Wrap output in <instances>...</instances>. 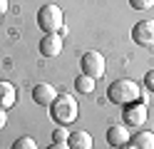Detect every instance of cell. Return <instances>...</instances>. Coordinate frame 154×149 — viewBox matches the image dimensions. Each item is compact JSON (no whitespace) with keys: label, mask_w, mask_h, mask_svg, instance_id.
<instances>
[{"label":"cell","mask_w":154,"mask_h":149,"mask_svg":"<svg viewBox=\"0 0 154 149\" xmlns=\"http://www.w3.org/2000/svg\"><path fill=\"white\" fill-rule=\"evenodd\" d=\"M119 149H134V147H132V142H127V144H124V147H119Z\"/></svg>","instance_id":"cell-21"},{"label":"cell","mask_w":154,"mask_h":149,"mask_svg":"<svg viewBox=\"0 0 154 149\" xmlns=\"http://www.w3.org/2000/svg\"><path fill=\"white\" fill-rule=\"evenodd\" d=\"M129 5H132L134 10H149V8L154 5V0H129Z\"/></svg>","instance_id":"cell-16"},{"label":"cell","mask_w":154,"mask_h":149,"mask_svg":"<svg viewBox=\"0 0 154 149\" xmlns=\"http://www.w3.org/2000/svg\"><path fill=\"white\" fill-rule=\"evenodd\" d=\"M144 122H147V104L132 102L124 107V124L127 127H142Z\"/></svg>","instance_id":"cell-6"},{"label":"cell","mask_w":154,"mask_h":149,"mask_svg":"<svg viewBox=\"0 0 154 149\" xmlns=\"http://www.w3.org/2000/svg\"><path fill=\"white\" fill-rule=\"evenodd\" d=\"M132 40L142 47L154 45V20H142L132 27Z\"/></svg>","instance_id":"cell-5"},{"label":"cell","mask_w":154,"mask_h":149,"mask_svg":"<svg viewBox=\"0 0 154 149\" xmlns=\"http://www.w3.org/2000/svg\"><path fill=\"white\" fill-rule=\"evenodd\" d=\"M129 139H132V134H129L127 127H109V129H107V144L114 147V149L124 147Z\"/></svg>","instance_id":"cell-10"},{"label":"cell","mask_w":154,"mask_h":149,"mask_svg":"<svg viewBox=\"0 0 154 149\" xmlns=\"http://www.w3.org/2000/svg\"><path fill=\"white\" fill-rule=\"evenodd\" d=\"M94 82H97V79H92L87 75H77L75 87H77V92H80V95H92L94 92Z\"/></svg>","instance_id":"cell-13"},{"label":"cell","mask_w":154,"mask_h":149,"mask_svg":"<svg viewBox=\"0 0 154 149\" xmlns=\"http://www.w3.org/2000/svg\"><path fill=\"white\" fill-rule=\"evenodd\" d=\"M107 97H109L112 104L127 107V104H132V102H139L142 89H139V85L134 82V79L122 77V79H114V82L107 87Z\"/></svg>","instance_id":"cell-1"},{"label":"cell","mask_w":154,"mask_h":149,"mask_svg":"<svg viewBox=\"0 0 154 149\" xmlns=\"http://www.w3.org/2000/svg\"><path fill=\"white\" fill-rule=\"evenodd\" d=\"M67 139H70V132H67L65 127H57L52 132V142H67Z\"/></svg>","instance_id":"cell-15"},{"label":"cell","mask_w":154,"mask_h":149,"mask_svg":"<svg viewBox=\"0 0 154 149\" xmlns=\"http://www.w3.org/2000/svg\"><path fill=\"white\" fill-rule=\"evenodd\" d=\"M8 13V0H0V17Z\"/></svg>","instance_id":"cell-20"},{"label":"cell","mask_w":154,"mask_h":149,"mask_svg":"<svg viewBox=\"0 0 154 149\" xmlns=\"http://www.w3.org/2000/svg\"><path fill=\"white\" fill-rule=\"evenodd\" d=\"M47 149H70V144H67V142H52Z\"/></svg>","instance_id":"cell-18"},{"label":"cell","mask_w":154,"mask_h":149,"mask_svg":"<svg viewBox=\"0 0 154 149\" xmlns=\"http://www.w3.org/2000/svg\"><path fill=\"white\" fill-rule=\"evenodd\" d=\"M55 97H57V89L50 85V82H37L35 87H32V99L40 107H50L52 102H55Z\"/></svg>","instance_id":"cell-7"},{"label":"cell","mask_w":154,"mask_h":149,"mask_svg":"<svg viewBox=\"0 0 154 149\" xmlns=\"http://www.w3.org/2000/svg\"><path fill=\"white\" fill-rule=\"evenodd\" d=\"M10 149H37V144H35L32 137H20V139H15V142H13Z\"/></svg>","instance_id":"cell-14"},{"label":"cell","mask_w":154,"mask_h":149,"mask_svg":"<svg viewBox=\"0 0 154 149\" xmlns=\"http://www.w3.org/2000/svg\"><path fill=\"white\" fill-rule=\"evenodd\" d=\"M50 117L55 119L60 127L75 122L77 117H80V107H77V99L72 95H57L55 102L50 104Z\"/></svg>","instance_id":"cell-2"},{"label":"cell","mask_w":154,"mask_h":149,"mask_svg":"<svg viewBox=\"0 0 154 149\" xmlns=\"http://www.w3.org/2000/svg\"><path fill=\"white\" fill-rule=\"evenodd\" d=\"M70 149H92V134L85 132V129H77V132H70V139H67Z\"/></svg>","instance_id":"cell-11"},{"label":"cell","mask_w":154,"mask_h":149,"mask_svg":"<svg viewBox=\"0 0 154 149\" xmlns=\"http://www.w3.org/2000/svg\"><path fill=\"white\" fill-rule=\"evenodd\" d=\"M5 124H8V112L0 109V129H5Z\"/></svg>","instance_id":"cell-19"},{"label":"cell","mask_w":154,"mask_h":149,"mask_svg":"<svg viewBox=\"0 0 154 149\" xmlns=\"http://www.w3.org/2000/svg\"><path fill=\"white\" fill-rule=\"evenodd\" d=\"M132 147L134 149H154V132H139L132 134Z\"/></svg>","instance_id":"cell-12"},{"label":"cell","mask_w":154,"mask_h":149,"mask_svg":"<svg viewBox=\"0 0 154 149\" xmlns=\"http://www.w3.org/2000/svg\"><path fill=\"white\" fill-rule=\"evenodd\" d=\"M17 102V89L13 82H8V79H0V109H10L13 104Z\"/></svg>","instance_id":"cell-9"},{"label":"cell","mask_w":154,"mask_h":149,"mask_svg":"<svg viewBox=\"0 0 154 149\" xmlns=\"http://www.w3.org/2000/svg\"><path fill=\"white\" fill-rule=\"evenodd\" d=\"M37 25L45 35H60V30L65 27V15L57 5H42L37 10Z\"/></svg>","instance_id":"cell-3"},{"label":"cell","mask_w":154,"mask_h":149,"mask_svg":"<svg viewBox=\"0 0 154 149\" xmlns=\"http://www.w3.org/2000/svg\"><path fill=\"white\" fill-rule=\"evenodd\" d=\"M144 85H147V89L154 95V70H149V72L144 75Z\"/></svg>","instance_id":"cell-17"},{"label":"cell","mask_w":154,"mask_h":149,"mask_svg":"<svg viewBox=\"0 0 154 149\" xmlns=\"http://www.w3.org/2000/svg\"><path fill=\"white\" fill-rule=\"evenodd\" d=\"M80 67H82V75H87L92 79H100L107 70V62H104V55L97 52V50H87L80 60Z\"/></svg>","instance_id":"cell-4"},{"label":"cell","mask_w":154,"mask_h":149,"mask_svg":"<svg viewBox=\"0 0 154 149\" xmlns=\"http://www.w3.org/2000/svg\"><path fill=\"white\" fill-rule=\"evenodd\" d=\"M37 47H40L42 57H57L62 52V35H45Z\"/></svg>","instance_id":"cell-8"}]
</instances>
